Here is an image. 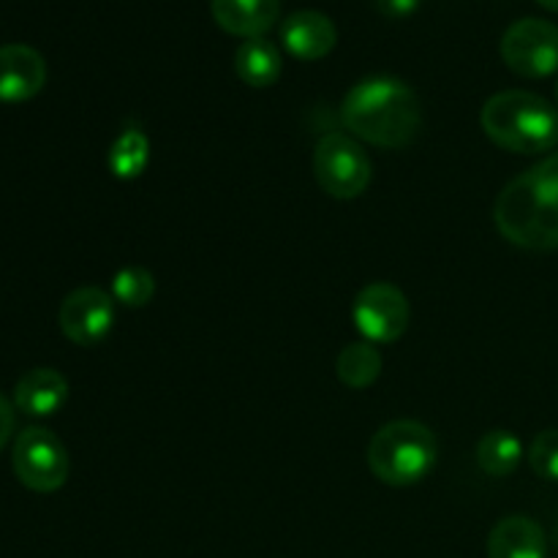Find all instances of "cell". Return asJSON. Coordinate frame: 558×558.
I'll return each mask as SVG.
<instances>
[{"instance_id":"1","label":"cell","mask_w":558,"mask_h":558,"mask_svg":"<svg viewBox=\"0 0 558 558\" xmlns=\"http://www.w3.org/2000/svg\"><path fill=\"white\" fill-rule=\"evenodd\" d=\"M341 118L349 134L385 150L412 145L423 125L420 98L407 82L396 76H368L347 93Z\"/></svg>"},{"instance_id":"2","label":"cell","mask_w":558,"mask_h":558,"mask_svg":"<svg viewBox=\"0 0 558 558\" xmlns=\"http://www.w3.org/2000/svg\"><path fill=\"white\" fill-rule=\"evenodd\" d=\"M501 238L529 251H558V153L501 189L494 205Z\"/></svg>"},{"instance_id":"3","label":"cell","mask_w":558,"mask_h":558,"mask_svg":"<svg viewBox=\"0 0 558 558\" xmlns=\"http://www.w3.org/2000/svg\"><path fill=\"white\" fill-rule=\"evenodd\" d=\"M483 131L501 150L537 156L558 145V109L529 90L496 93L480 114Z\"/></svg>"},{"instance_id":"4","label":"cell","mask_w":558,"mask_h":558,"mask_svg":"<svg viewBox=\"0 0 558 558\" xmlns=\"http://www.w3.org/2000/svg\"><path fill=\"white\" fill-rule=\"evenodd\" d=\"M436 436L417 420L381 425L368 445V466L379 483L407 488L428 477L436 466Z\"/></svg>"},{"instance_id":"5","label":"cell","mask_w":558,"mask_h":558,"mask_svg":"<svg viewBox=\"0 0 558 558\" xmlns=\"http://www.w3.org/2000/svg\"><path fill=\"white\" fill-rule=\"evenodd\" d=\"M314 174L332 199H357L371 183V161L354 136L332 131L316 145Z\"/></svg>"},{"instance_id":"6","label":"cell","mask_w":558,"mask_h":558,"mask_svg":"<svg viewBox=\"0 0 558 558\" xmlns=\"http://www.w3.org/2000/svg\"><path fill=\"white\" fill-rule=\"evenodd\" d=\"M16 480L33 494H54L69 480V452L63 441L47 428H25L11 450Z\"/></svg>"},{"instance_id":"7","label":"cell","mask_w":558,"mask_h":558,"mask_svg":"<svg viewBox=\"0 0 558 558\" xmlns=\"http://www.w3.org/2000/svg\"><path fill=\"white\" fill-rule=\"evenodd\" d=\"M507 69L526 80H545L558 71V25L537 16L512 22L499 44Z\"/></svg>"},{"instance_id":"8","label":"cell","mask_w":558,"mask_h":558,"mask_svg":"<svg viewBox=\"0 0 558 558\" xmlns=\"http://www.w3.org/2000/svg\"><path fill=\"white\" fill-rule=\"evenodd\" d=\"M352 319L368 343H396L412 322L409 300L396 283L376 281L360 289L352 305Z\"/></svg>"},{"instance_id":"9","label":"cell","mask_w":558,"mask_h":558,"mask_svg":"<svg viewBox=\"0 0 558 558\" xmlns=\"http://www.w3.org/2000/svg\"><path fill=\"white\" fill-rule=\"evenodd\" d=\"M58 322L76 347H98L112 332L114 300L98 287H80L60 303Z\"/></svg>"},{"instance_id":"10","label":"cell","mask_w":558,"mask_h":558,"mask_svg":"<svg viewBox=\"0 0 558 558\" xmlns=\"http://www.w3.org/2000/svg\"><path fill=\"white\" fill-rule=\"evenodd\" d=\"M47 82V63L41 52L27 44L0 47V104H22L38 96Z\"/></svg>"},{"instance_id":"11","label":"cell","mask_w":558,"mask_h":558,"mask_svg":"<svg viewBox=\"0 0 558 558\" xmlns=\"http://www.w3.org/2000/svg\"><path fill=\"white\" fill-rule=\"evenodd\" d=\"M281 44L292 58L322 60L338 44L336 22L314 9L294 11L281 22Z\"/></svg>"},{"instance_id":"12","label":"cell","mask_w":558,"mask_h":558,"mask_svg":"<svg viewBox=\"0 0 558 558\" xmlns=\"http://www.w3.org/2000/svg\"><path fill=\"white\" fill-rule=\"evenodd\" d=\"M213 20L229 36L265 38L281 16V0H210Z\"/></svg>"},{"instance_id":"13","label":"cell","mask_w":558,"mask_h":558,"mask_svg":"<svg viewBox=\"0 0 558 558\" xmlns=\"http://www.w3.org/2000/svg\"><path fill=\"white\" fill-rule=\"evenodd\" d=\"M69 401V379L54 368H33L16 381L14 407L31 417H52Z\"/></svg>"},{"instance_id":"14","label":"cell","mask_w":558,"mask_h":558,"mask_svg":"<svg viewBox=\"0 0 558 558\" xmlns=\"http://www.w3.org/2000/svg\"><path fill=\"white\" fill-rule=\"evenodd\" d=\"M548 539L543 526L526 515H510L494 526L488 537V558H545Z\"/></svg>"},{"instance_id":"15","label":"cell","mask_w":558,"mask_h":558,"mask_svg":"<svg viewBox=\"0 0 558 558\" xmlns=\"http://www.w3.org/2000/svg\"><path fill=\"white\" fill-rule=\"evenodd\" d=\"M281 49L267 38H248L234 52V74L248 87H270L281 80Z\"/></svg>"},{"instance_id":"16","label":"cell","mask_w":558,"mask_h":558,"mask_svg":"<svg viewBox=\"0 0 558 558\" xmlns=\"http://www.w3.org/2000/svg\"><path fill=\"white\" fill-rule=\"evenodd\" d=\"M523 456H526L523 441L518 439L512 430H488V434L477 441V466L483 469L488 477H510V474L521 466Z\"/></svg>"},{"instance_id":"17","label":"cell","mask_w":558,"mask_h":558,"mask_svg":"<svg viewBox=\"0 0 558 558\" xmlns=\"http://www.w3.org/2000/svg\"><path fill=\"white\" fill-rule=\"evenodd\" d=\"M150 161V140L140 125H125L107 153L109 172L118 180H136Z\"/></svg>"},{"instance_id":"18","label":"cell","mask_w":558,"mask_h":558,"mask_svg":"<svg viewBox=\"0 0 558 558\" xmlns=\"http://www.w3.org/2000/svg\"><path fill=\"white\" fill-rule=\"evenodd\" d=\"M336 374L341 379V385L352 387V390H365V387L374 385L381 374V352L376 349V343L357 341L349 343L341 349L336 363Z\"/></svg>"},{"instance_id":"19","label":"cell","mask_w":558,"mask_h":558,"mask_svg":"<svg viewBox=\"0 0 558 558\" xmlns=\"http://www.w3.org/2000/svg\"><path fill=\"white\" fill-rule=\"evenodd\" d=\"M156 294V278L145 267H123L112 278V300L125 308H142Z\"/></svg>"},{"instance_id":"20","label":"cell","mask_w":558,"mask_h":558,"mask_svg":"<svg viewBox=\"0 0 558 558\" xmlns=\"http://www.w3.org/2000/svg\"><path fill=\"white\" fill-rule=\"evenodd\" d=\"M529 466L537 477L558 483V430H543L529 447Z\"/></svg>"},{"instance_id":"21","label":"cell","mask_w":558,"mask_h":558,"mask_svg":"<svg viewBox=\"0 0 558 558\" xmlns=\"http://www.w3.org/2000/svg\"><path fill=\"white\" fill-rule=\"evenodd\" d=\"M374 3L390 20H403V16L414 14L420 9V0H374Z\"/></svg>"},{"instance_id":"22","label":"cell","mask_w":558,"mask_h":558,"mask_svg":"<svg viewBox=\"0 0 558 558\" xmlns=\"http://www.w3.org/2000/svg\"><path fill=\"white\" fill-rule=\"evenodd\" d=\"M11 434H14V407L0 396V450L9 445Z\"/></svg>"},{"instance_id":"23","label":"cell","mask_w":558,"mask_h":558,"mask_svg":"<svg viewBox=\"0 0 558 558\" xmlns=\"http://www.w3.org/2000/svg\"><path fill=\"white\" fill-rule=\"evenodd\" d=\"M537 3L548 11H558V0H537Z\"/></svg>"},{"instance_id":"24","label":"cell","mask_w":558,"mask_h":558,"mask_svg":"<svg viewBox=\"0 0 558 558\" xmlns=\"http://www.w3.org/2000/svg\"><path fill=\"white\" fill-rule=\"evenodd\" d=\"M556 104H558V82H556Z\"/></svg>"}]
</instances>
